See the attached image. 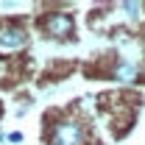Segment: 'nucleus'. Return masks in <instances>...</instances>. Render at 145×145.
I'll return each mask as SVG.
<instances>
[{"instance_id": "nucleus-1", "label": "nucleus", "mask_w": 145, "mask_h": 145, "mask_svg": "<svg viewBox=\"0 0 145 145\" xmlns=\"http://www.w3.org/2000/svg\"><path fill=\"white\" fill-rule=\"evenodd\" d=\"M28 48V31L22 25H0V56H11Z\"/></svg>"}, {"instance_id": "nucleus-2", "label": "nucleus", "mask_w": 145, "mask_h": 145, "mask_svg": "<svg viewBox=\"0 0 145 145\" xmlns=\"http://www.w3.org/2000/svg\"><path fill=\"white\" fill-rule=\"evenodd\" d=\"M50 145H81L84 140V126L75 123V120H59L50 134H48Z\"/></svg>"}, {"instance_id": "nucleus-3", "label": "nucleus", "mask_w": 145, "mask_h": 145, "mask_svg": "<svg viewBox=\"0 0 145 145\" xmlns=\"http://www.w3.org/2000/svg\"><path fill=\"white\" fill-rule=\"evenodd\" d=\"M39 25H42L45 34L53 36V39H70L72 31H75L72 17H70V14H61V11H50V14H45Z\"/></svg>"}, {"instance_id": "nucleus-4", "label": "nucleus", "mask_w": 145, "mask_h": 145, "mask_svg": "<svg viewBox=\"0 0 145 145\" xmlns=\"http://www.w3.org/2000/svg\"><path fill=\"white\" fill-rule=\"evenodd\" d=\"M137 72H140V70H137L134 61H120V64L114 67V78H117V81H134Z\"/></svg>"}, {"instance_id": "nucleus-5", "label": "nucleus", "mask_w": 145, "mask_h": 145, "mask_svg": "<svg viewBox=\"0 0 145 145\" xmlns=\"http://www.w3.org/2000/svg\"><path fill=\"white\" fill-rule=\"evenodd\" d=\"M123 8H126L128 17H140V8H142V6H140V3H126Z\"/></svg>"}, {"instance_id": "nucleus-6", "label": "nucleus", "mask_w": 145, "mask_h": 145, "mask_svg": "<svg viewBox=\"0 0 145 145\" xmlns=\"http://www.w3.org/2000/svg\"><path fill=\"white\" fill-rule=\"evenodd\" d=\"M6 140H8V142H20V140H22V134H20V131H11Z\"/></svg>"}]
</instances>
